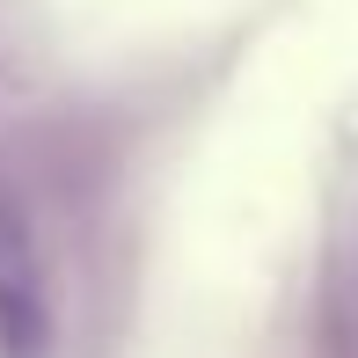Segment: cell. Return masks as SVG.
<instances>
[{
  "instance_id": "6da1fadb",
  "label": "cell",
  "mask_w": 358,
  "mask_h": 358,
  "mask_svg": "<svg viewBox=\"0 0 358 358\" xmlns=\"http://www.w3.org/2000/svg\"><path fill=\"white\" fill-rule=\"evenodd\" d=\"M59 351V315L44 285V256L29 227L0 205V358H52Z\"/></svg>"
}]
</instances>
